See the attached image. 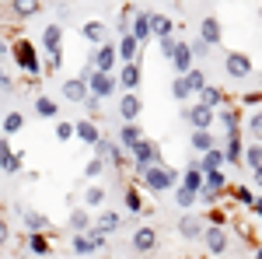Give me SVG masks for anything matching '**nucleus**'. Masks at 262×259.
Returning a JSON list of instances; mask_svg holds the SVG:
<instances>
[{"label":"nucleus","instance_id":"nucleus-39","mask_svg":"<svg viewBox=\"0 0 262 259\" xmlns=\"http://www.w3.org/2000/svg\"><path fill=\"white\" fill-rule=\"evenodd\" d=\"M175 203H179L182 210H185V214H189V210H192V207H196V203H200V193H189V189H185V186H179V189H175Z\"/></svg>","mask_w":262,"mask_h":259},{"label":"nucleus","instance_id":"nucleus-20","mask_svg":"<svg viewBox=\"0 0 262 259\" xmlns=\"http://www.w3.org/2000/svg\"><path fill=\"white\" fill-rule=\"evenodd\" d=\"M21 224H25V231H28V235H46V231L53 228L49 217H46L42 210H25V214H21Z\"/></svg>","mask_w":262,"mask_h":259},{"label":"nucleus","instance_id":"nucleus-40","mask_svg":"<svg viewBox=\"0 0 262 259\" xmlns=\"http://www.w3.org/2000/svg\"><path fill=\"white\" fill-rule=\"evenodd\" d=\"M122 203H126V210H129V214H143V200H140V189H137V186H129V189H126Z\"/></svg>","mask_w":262,"mask_h":259},{"label":"nucleus","instance_id":"nucleus-56","mask_svg":"<svg viewBox=\"0 0 262 259\" xmlns=\"http://www.w3.org/2000/svg\"><path fill=\"white\" fill-rule=\"evenodd\" d=\"M255 259H262V245H259V249H255Z\"/></svg>","mask_w":262,"mask_h":259},{"label":"nucleus","instance_id":"nucleus-17","mask_svg":"<svg viewBox=\"0 0 262 259\" xmlns=\"http://www.w3.org/2000/svg\"><path fill=\"white\" fill-rule=\"evenodd\" d=\"M224 165H227V154H224V147H213L210 154H203L196 161V168H200L203 175H213V172H224Z\"/></svg>","mask_w":262,"mask_h":259},{"label":"nucleus","instance_id":"nucleus-2","mask_svg":"<svg viewBox=\"0 0 262 259\" xmlns=\"http://www.w3.org/2000/svg\"><path fill=\"white\" fill-rule=\"evenodd\" d=\"M11 56H14V63H18L28 77H42V74H46V70H42L39 53H35V46H32L28 39H18V42H14V46H11Z\"/></svg>","mask_w":262,"mask_h":259},{"label":"nucleus","instance_id":"nucleus-48","mask_svg":"<svg viewBox=\"0 0 262 259\" xmlns=\"http://www.w3.org/2000/svg\"><path fill=\"white\" fill-rule=\"evenodd\" d=\"M189 46H192V56H196V60H206V56H210V46H206V42H203V39L189 42Z\"/></svg>","mask_w":262,"mask_h":259},{"label":"nucleus","instance_id":"nucleus-23","mask_svg":"<svg viewBox=\"0 0 262 259\" xmlns=\"http://www.w3.org/2000/svg\"><path fill=\"white\" fill-rule=\"evenodd\" d=\"M91 228H95L91 210H88V207H74V210H70V231H74V235H88Z\"/></svg>","mask_w":262,"mask_h":259},{"label":"nucleus","instance_id":"nucleus-27","mask_svg":"<svg viewBox=\"0 0 262 259\" xmlns=\"http://www.w3.org/2000/svg\"><path fill=\"white\" fill-rule=\"evenodd\" d=\"M70 252L77 259H88V256H95V252H101L98 245H95V238L91 235H74V242H70Z\"/></svg>","mask_w":262,"mask_h":259},{"label":"nucleus","instance_id":"nucleus-6","mask_svg":"<svg viewBox=\"0 0 262 259\" xmlns=\"http://www.w3.org/2000/svg\"><path fill=\"white\" fill-rule=\"evenodd\" d=\"M129 35L140 42V46H147V42L154 39V11H137V18H133V25H129Z\"/></svg>","mask_w":262,"mask_h":259},{"label":"nucleus","instance_id":"nucleus-60","mask_svg":"<svg viewBox=\"0 0 262 259\" xmlns=\"http://www.w3.org/2000/svg\"><path fill=\"white\" fill-rule=\"evenodd\" d=\"M0 119H4V116H0Z\"/></svg>","mask_w":262,"mask_h":259},{"label":"nucleus","instance_id":"nucleus-11","mask_svg":"<svg viewBox=\"0 0 262 259\" xmlns=\"http://www.w3.org/2000/svg\"><path fill=\"white\" fill-rule=\"evenodd\" d=\"M60 95L67 102H74V105H84V102L91 98V88H88V81L84 77H67L60 88Z\"/></svg>","mask_w":262,"mask_h":259},{"label":"nucleus","instance_id":"nucleus-5","mask_svg":"<svg viewBox=\"0 0 262 259\" xmlns=\"http://www.w3.org/2000/svg\"><path fill=\"white\" fill-rule=\"evenodd\" d=\"M224 70H227V77H234V81L252 77V60H248V53L227 49V53H224Z\"/></svg>","mask_w":262,"mask_h":259},{"label":"nucleus","instance_id":"nucleus-4","mask_svg":"<svg viewBox=\"0 0 262 259\" xmlns=\"http://www.w3.org/2000/svg\"><path fill=\"white\" fill-rule=\"evenodd\" d=\"M182 119L189 123L192 130H210L217 123V109H206L203 102H196V105H185L182 109Z\"/></svg>","mask_w":262,"mask_h":259},{"label":"nucleus","instance_id":"nucleus-12","mask_svg":"<svg viewBox=\"0 0 262 259\" xmlns=\"http://www.w3.org/2000/svg\"><path fill=\"white\" fill-rule=\"evenodd\" d=\"M42 49H46L49 56H63V25L60 21H49V25L42 28Z\"/></svg>","mask_w":262,"mask_h":259},{"label":"nucleus","instance_id":"nucleus-37","mask_svg":"<svg viewBox=\"0 0 262 259\" xmlns=\"http://www.w3.org/2000/svg\"><path fill=\"white\" fill-rule=\"evenodd\" d=\"M171 98L175 102H189L192 98V84H189V77H175L171 81Z\"/></svg>","mask_w":262,"mask_h":259},{"label":"nucleus","instance_id":"nucleus-13","mask_svg":"<svg viewBox=\"0 0 262 259\" xmlns=\"http://www.w3.org/2000/svg\"><path fill=\"white\" fill-rule=\"evenodd\" d=\"M143 140H147V133H143L140 123H122L119 126V147L126 154H133V147H140Z\"/></svg>","mask_w":262,"mask_h":259},{"label":"nucleus","instance_id":"nucleus-26","mask_svg":"<svg viewBox=\"0 0 262 259\" xmlns=\"http://www.w3.org/2000/svg\"><path fill=\"white\" fill-rule=\"evenodd\" d=\"M77 140H81V144H91V147H98L105 137H101V130L91 119H77Z\"/></svg>","mask_w":262,"mask_h":259},{"label":"nucleus","instance_id":"nucleus-33","mask_svg":"<svg viewBox=\"0 0 262 259\" xmlns=\"http://www.w3.org/2000/svg\"><path fill=\"white\" fill-rule=\"evenodd\" d=\"M227 196L234 200V203H242V207H248V210H252V207H255V200H259L248 186H231V189H227Z\"/></svg>","mask_w":262,"mask_h":259},{"label":"nucleus","instance_id":"nucleus-16","mask_svg":"<svg viewBox=\"0 0 262 259\" xmlns=\"http://www.w3.org/2000/svg\"><path fill=\"white\" fill-rule=\"evenodd\" d=\"M200 39L213 49V46H221V39H224V28H221V21L213 18V14H206V18L200 21Z\"/></svg>","mask_w":262,"mask_h":259},{"label":"nucleus","instance_id":"nucleus-45","mask_svg":"<svg viewBox=\"0 0 262 259\" xmlns=\"http://www.w3.org/2000/svg\"><path fill=\"white\" fill-rule=\"evenodd\" d=\"M74 137H77V123H56V140H60V144H63V140H74Z\"/></svg>","mask_w":262,"mask_h":259},{"label":"nucleus","instance_id":"nucleus-46","mask_svg":"<svg viewBox=\"0 0 262 259\" xmlns=\"http://www.w3.org/2000/svg\"><path fill=\"white\" fill-rule=\"evenodd\" d=\"M101 172H105V161L101 158H91L88 165H84V179H98Z\"/></svg>","mask_w":262,"mask_h":259},{"label":"nucleus","instance_id":"nucleus-35","mask_svg":"<svg viewBox=\"0 0 262 259\" xmlns=\"http://www.w3.org/2000/svg\"><path fill=\"white\" fill-rule=\"evenodd\" d=\"M4 137H11V133H21L25 130V116L21 112H4Z\"/></svg>","mask_w":262,"mask_h":259},{"label":"nucleus","instance_id":"nucleus-42","mask_svg":"<svg viewBox=\"0 0 262 259\" xmlns=\"http://www.w3.org/2000/svg\"><path fill=\"white\" fill-rule=\"evenodd\" d=\"M185 77H189V84H192V95H196V98H200L203 91H206V84H210V81H206V74H203L200 67H196L192 74H185Z\"/></svg>","mask_w":262,"mask_h":259},{"label":"nucleus","instance_id":"nucleus-50","mask_svg":"<svg viewBox=\"0 0 262 259\" xmlns=\"http://www.w3.org/2000/svg\"><path fill=\"white\" fill-rule=\"evenodd\" d=\"M84 109H88V116H95V112H101V98H95V95H91V98L84 102Z\"/></svg>","mask_w":262,"mask_h":259},{"label":"nucleus","instance_id":"nucleus-49","mask_svg":"<svg viewBox=\"0 0 262 259\" xmlns=\"http://www.w3.org/2000/svg\"><path fill=\"white\" fill-rule=\"evenodd\" d=\"M7 242H11V224H7V221H4V214H0V249H4Z\"/></svg>","mask_w":262,"mask_h":259},{"label":"nucleus","instance_id":"nucleus-1","mask_svg":"<svg viewBox=\"0 0 262 259\" xmlns=\"http://www.w3.org/2000/svg\"><path fill=\"white\" fill-rule=\"evenodd\" d=\"M143 189L147 193H168V189H179L182 186V172L179 168H168V165H154L140 175Z\"/></svg>","mask_w":262,"mask_h":259},{"label":"nucleus","instance_id":"nucleus-30","mask_svg":"<svg viewBox=\"0 0 262 259\" xmlns=\"http://www.w3.org/2000/svg\"><path fill=\"white\" fill-rule=\"evenodd\" d=\"M95 228H101L105 235H116L122 228V217H119V210H101V217L95 221Z\"/></svg>","mask_w":262,"mask_h":259},{"label":"nucleus","instance_id":"nucleus-25","mask_svg":"<svg viewBox=\"0 0 262 259\" xmlns=\"http://www.w3.org/2000/svg\"><path fill=\"white\" fill-rule=\"evenodd\" d=\"M182 186H185L189 193H203V186H206V175H203L200 168H196V161H192L189 168H182Z\"/></svg>","mask_w":262,"mask_h":259},{"label":"nucleus","instance_id":"nucleus-58","mask_svg":"<svg viewBox=\"0 0 262 259\" xmlns=\"http://www.w3.org/2000/svg\"><path fill=\"white\" fill-rule=\"evenodd\" d=\"M0 140H4V133H0Z\"/></svg>","mask_w":262,"mask_h":259},{"label":"nucleus","instance_id":"nucleus-59","mask_svg":"<svg viewBox=\"0 0 262 259\" xmlns=\"http://www.w3.org/2000/svg\"><path fill=\"white\" fill-rule=\"evenodd\" d=\"M259 81H262V74H259Z\"/></svg>","mask_w":262,"mask_h":259},{"label":"nucleus","instance_id":"nucleus-55","mask_svg":"<svg viewBox=\"0 0 262 259\" xmlns=\"http://www.w3.org/2000/svg\"><path fill=\"white\" fill-rule=\"evenodd\" d=\"M252 175H255V186H259V189H262V168H255Z\"/></svg>","mask_w":262,"mask_h":259},{"label":"nucleus","instance_id":"nucleus-36","mask_svg":"<svg viewBox=\"0 0 262 259\" xmlns=\"http://www.w3.org/2000/svg\"><path fill=\"white\" fill-rule=\"evenodd\" d=\"M171 28H175V21H171V18H164V14H154V39H158V42L171 39Z\"/></svg>","mask_w":262,"mask_h":259},{"label":"nucleus","instance_id":"nucleus-44","mask_svg":"<svg viewBox=\"0 0 262 259\" xmlns=\"http://www.w3.org/2000/svg\"><path fill=\"white\" fill-rule=\"evenodd\" d=\"M21 165H25V158H21V154H11V158H4V161H0L4 175H21Z\"/></svg>","mask_w":262,"mask_h":259},{"label":"nucleus","instance_id":"nucleus-31","mask_svg":"<svg viewBox=\"0 0 262 259\" xmlns=\"http://www.w3.org/2000/svg\"><path fill=\"white\" fill-rule=\"evenodd\" d=\"M200 102L206 109H217V112H221V105L227 102V95H224V88H217V84H206V91L200 95Z\"/></svg>","mask_w":262,"mask_h":259},{"label":"nucleus","instance_id":"nucleus-51","mask_svg":"<svg viewBox=\"0 0 262 259\" xmlns=\"http://www.w3.org/2000/svg\"><path fill=\"white\" fill-rule=\"evenodd\" d=\"M158 46H161V53H164V56L171 60V53H175V46H179V42H175V39H164V42H158Z\"/></svg>","mask_w":262,"mask_h":259},{"label":"nucleus","instance_id":"nucleus-3","mask_svg":"<svg viewBox=\"0 0 262 259\" xmlns=\"http://www.w3.org/2000/svg\"><path fill=\"white\" fill-rule=\"evenodd\" d=\"M154 165H164V161H161V147H158L154 140H143L140 147H133V168H137V179H140L147 168H154Z\"/></svg>","mask_w":262,"mask_h":259},{"label":"nucleus","instance_id":"nucleus-47","mask_svg":"<svg viewBox=\"0 0 262 259\" xmlns=\"http://www.w3.org/2000/svg\"><path fill=\"white\" fill-rule=\"evenodd\" d=\"M248 130H252L255 137H262V109H255V112L248 116Z\"/></svg>","mask_w":262,"mask_h":259},{"label":"nucleus","instance_id":"nucleus-24","mask_svg":"<svg viewBox=\"0 0 262 259\" xmlns=\"http://www.w3.org/2000/svg\"><path fill=\"white\" fill-rule=\"evenodd\" d=\"M189 144H192V151H196V154H210V151H213V147H217V137H213V133H210V130H192V137H189Z\"/></svg>","mask_w":262,"mask_h":259},{"label":"nucleus","instance_id":"nucleus-10","mask_svg":"<svg viewBox=\"0 0 262 259\" xmlns=\"http://www.w3.org/2000/svg\"><path fill=\"white\" fill-rule=\"evenodd\" d=\"M116 77H119L122 95H137V88H140V81H143V67L140 63H122Z\"/></svg>","mask_w":262,"mask_h":259},{"label":"nucleus","instance_id":"nucleus-53","mask_svg":"<svg viewBox=\"0 0 262 259\" xmlns=\"http://www.w3.org/2000/svg\"><path fill=\"white\" fill-rule=\"evenodd\" d=\"M259 102H262V88L255 91V95H245V105H259Z\"/></svg>","mask_w":262,"mask_h":259},{"label":"nucleus","instance_id":"nucleus-54","mask_svg":"<svg viewBox=\"0 0 262 259\" xmlns=\"http://www.w3.org/2000/svg\"><path fill=\"white\" fill-rule=\"evenodd\" d=\"M252 214H255V217H262V196L255 200V207H252Z\"/></svg>","mask_w":262,"mask_h":259},{"label":"nucleus","instance_id":"nucleus-19","mask_svg":"<svg viewBox=\"0 0 262 259\" xmlns=\"http://www.w3.org/2000/svg\"><path fill=\"white\" fill-rule=\"evenodd\" d=\"M119 116H122V123H137L140 119V112H143V102H140V95H119Z\"/></svg>","mask_w":262,"mask_h":259},{"label":"nucleus","instance_id":"nucleus-22","mask_svg":"<svg viewBox=\"0 0 262 259\" xmlns=\"http://www.w3.org/2000/svg\"><path fill=\"white\" fill-rule=\"evenodd\" d=\"M245 137L242 133H227V147H224V154H227V165H245Z\"/></svg>","mask_w":262,"mask_h":259},{"label":"nucleus","instance_id":"nucleus-28","mask_svg":"<svg viewBox=\"0 0 262 259\" xmlns=\"http://www.w3.org/2000/svg\"><path fill=\"white\" fill-rule=\"evenodd\" d=\"M28 252L35 259H53V245H49V235H28Z\"/></svg>","mask_w":262,"mask_h":259},{"label":"nucleus","instance_id":"nucleus-57","mask_svg":"<svg viewBox=\"0 0 262 259\" xmlns=\"http://www.w3.org/2000/svg\"><path fill=\"white\" fill-rule=\"evenodd\" d=\"M259 245H262V231H259Z\"/></svg>","mask_w":262,"mask_h":259},{"label":"nucleus","instance_id":"nucleus-43","mask_svg":"<svg viewBox=\"0 0 262 259\" xmlns=\"http://www.w3.org/2000/svg\"><path fill=\"white\" fill-rule=\"evenodd\" d=\"M39 11H42V4H35V0L32 4H11V14H18V18H35Z\"/></svg>","mask_w":262,"mask_h":259},{"label":"nucleus","instance_id":"nucleus-34","mask_svg":"<svg viewBox=\"0 0 262 259\" xmlns=\"http://www.w3.org/2000/svg\"><path fill=\"white\" fill-rule=\"evenodd\" d=\"M203 189H206V193H217V196H227L231 186H227V175H224V172H213V175H206V186H203Z\"/></svg>","mask_w":262,"mask_h":259},{"label":"nucleus","instance_id":"nucleus-52","mask_svg":"<svg viewBox=\"0 0 262 259\" xmlns=\"http://www.w3.org/2000/svg\"><path fill=\"white\" fill-rule=\"evenodd\" d=\"M0 91H11V77H7V70H4V63H0Z\"/></svg>","mask_w":262,"mask_h":259},{"label":"nucleus","instance_id":"nucleus-32","mask_svg":"<svg viewBox=\"0 0 262 259\" xmlns=\"http://www.w3.org/2000/svg\"><path fill=\"white\" fill-rule=\"evenodd\" d=\"M217 119H221V126L227 133H242V112H238V109H221Z\"/></svg>","mask_w":262,"mask_h":259},{"label":"nucleus","instance_id":"nucleus-15","mask_svg":"<svg viewBox=\"0 0 262 259\" xmlns=\"http://www.w3.org/2000/svg\"><path fill=\"white\" fill-rule=\"evenodd\" d=\"M133 249H137L140 256L154 252V249H158V231H154L150 224H140V228L133 231Z\"/></svg>","mask_w":262,"mask_h":259},{"label":"nucleus","instance_id":"nucleus-14","mask_svg":"<svg viewBox=\"0 0 262 259\" xmlns=\"http://www.w3.org/2000/svg\"><path fill=\"white\" fill-rule=\"evenodd\" d=\"M227 242H231V235H227V228H206V235H203V245H206V252L210 256H224L227 252Z\"/></svg>","mask_w":262,"mask_h":259},{"label":"nucleus","instance_id":"nucleus-9","mask_svg":"<svg viewBox=\"0 0 262 259\" xmlns=\"http://www.w3.org/2000/svg\"><path fill=\"white\" fill-rule=\"evenodd\" d=\"M206 217H200V214H182L179 217V235L185 242H203V235H206V228L210 224H203Z\"/></svg>","mask_w":262,"mask_h":259},{"label":"nucleus","instance_id":"nucleus-8","mask_svg":"<svg viewBox=\"0 0 262 259\" xmlns=\"http://www.w3.org/2000/svg\"><path fill=\"white\" fill-rule=\"evenodd\" d=\"M88 88H91V95H95V98H112V95H116V88H119V77H116V74H98V70H95V74H91V77H88Z\"/></svg>","mask_w":262,"mask_h":259},{"label":"nucleus","instance_id":"nucleus-18","mask_svg":"<svg viewBox=\"0 0 262 259\" xmlns=\"http://www.w3.org/2000/svg\"><path fill=\"white\" fill-rule=\"evenodd\" d=\"M81 39L84 42H95V46L112 42V39H108V25H105V21H84V25H81Z\"/></svg>","mask_w":262,"mask_h":259},{"label":"nucleus","instance_id":"nucleus-21","mask_svg":"<svg viewBox=\"0 0 262 259\" xmlns=\"http://www.w3.org/2000/svg\"><path fill=\"white\" fill-rule=\"evenodd\" d=\"M116 49H119V67L122 63H140V42L133 39V35H119Z\"/></svg>","mask_w":262,"mask_h":259},{"label":"nucleus","instance_id":"nucleus-41","mask_svg":"<svg viewBox=\"0 0 262 259\" xmlns=\"http://www.w3.org/2000/svg\"><path fill=\"white\" fill-rule=\"evenodd\" d=\"M105 196H108V193H105L101 186H88V193H84V207H88V210H91V207H101Z\"/></svg>","mask_w":262,"mask_h":259},{"label":"nucleus","instance_id":"nucleus-29","mask_svg":"<svg viewBox=\"0 0 262 259\" xmlns=\"http://www.w3.org/2000/svg\"><path fill=\"white\" fill-rule=\"evenodd\" d=\"M32 109H35L39 119H56V116H60V105H56L53 98H46V95H39V98L32 102Z\"/></svg>","mask_w":262,"mask_h":259},{"label":"nucleus","instance_id":"nucleus-38","mask_svg":"<svg viewBox=\"0 0 262 259\" xmlns=\"http://www.w3.org/2000/svg\"><path fill=\"white\" fill-rule=\"evenodd\" d=\"M245 168H248V172L262 168V144H248V147H245Z\"/></svg>","mask_w":262,"mask_h":259},{"label":"nucleus","instance_id":"nucleus-7","mask_svg":"<svg viewBox=\"0 0 262 259\" xmlns=\"http://www.w3.org/2000/svg\"><path fill=\"white\" fill-rule=\"evenodd\" d=\"M88 56L95 60V70H98V74H116V60H119L116 42H105V46H98V49L88 53Z\"/></svg>","mask_w":262,"mask_h":259}]
</instances>
